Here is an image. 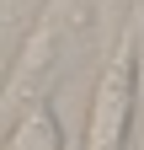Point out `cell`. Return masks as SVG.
<instances>
[{
  "mask_svg": "<svg viewBox=\"0 0 144 150\" xmlns=\"http://www.w3.org/2000/svg\"><path fill=\"white\" fill-rule=\"evenodd\" d=\"M6 150H69L64 123L53 112L48 91H32V97H16L11 123H6Z\"/></svg>",
  "mask_w": 144,
  "mask_h": 150,
  "instance_id": "cell-2",
  "label": "cell"
},
{
  "mask_svg": "<svg viewBox=\"0 0 144 150\" xmlns=\"http://www.w3.org/2000/svg\"><path fill=\"white\" fill-rule=\"evenodd\" d=\"M139 6H144V0H139Z\"/></svg>",
  "mask_w": 144,
  "mask_h": 150,
  "instance_id": "cell-3",
  "label": "cell"
},
{
  "mask_svg": "<svg viewBox=\"0 0 144 150\" xmlns=\"http://www.w3.org/2000/svg\"><path fill=\"white\" fill-rule=\"evenodd\" d=\"M134 118H139V48L123 38L117 54L107 59L91 91V112H85V139L75 150H128L134 145Z\"/></svg>",
  "mask_w": 144,
  "mask_h": 150,
  "instance_id": "cell-1",
  "label": "cell"
}]
</instances>
